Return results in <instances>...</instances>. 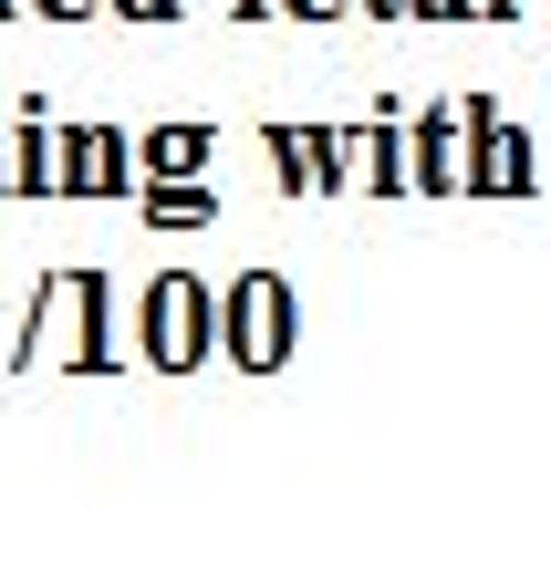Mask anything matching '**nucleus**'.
I'll list each match as a JSON object with an SVG mask.
<instances>
[{
    "label": "nucleus",
    "mask_w": 551,
    "mask_h": 561,
    "mask_svg": "<svg viewBox=\"0 0 551 561\" xmlns=\"http://www.w3.org/2000/svg\"><path fill=\"white\" fill-rule=\"evenodd\" d=\"M416 11H427V21H448V11H469V0H416Z\"/></svg>",
    "instance_id": "nucleus-5"
},
{
    "label": "nucleus",
    "mask_w": 551,
    "mask_h": 561,
    "mask_svg": "<svg viewBox=\"0 0 551 561\" xmlns=\"http://www.w3.org/2000/svg\"><path fill=\"white\" fill-rule=\"evenodd\" d=\"M125 11H136V21H167V0H125Z\"/></svg>",
    "instance_id": "nucleus-7"
},
{
    "label": "nucleus",
    "mask_w": 551,
    "mask_h": 561,
    "mask_svg": "<svg viewBox=\"0 0 551 561\" xmlns=\"http://www.w3.org/2000/svg\"><path fill=\"white\" fill-rule=\"evenodd\" d=\"M198 146H208L198 125H167V136H157V167H198Z\"/></svg>",
    "instance_id": "nucleus-3"
},
{
    "label": "nucleus",
    "mask_w": 551,
    "mask_h": 561,
    "mask_svg": "<svg viewBox=\"0 0 551 561\" xmlns=\"http://www.w3.org/2000/svg\"><path fill=\"white\" fill-rule=\"evenodd\" d=\"M271 157H282V178H291V187H302V178H312V187H333V178H344V157H333L323 136H291V125L271 136Z\"/></svg>",
    "instance_id": "nucleus-1"
},
{
    "label": "nucleus",
    "mask_w": 551,
    "mask_h": 561,
    "mask_svg": "<svg viewBox=\"0 0 551 561\" xmlns=\"http://www.w3.org/2000/svg\"><path fill=\"white\" fill-rule=\"evenodd\" d=\"M32 11H53V21H73V11H83V0H32Z\"/></svg>",
    "instance_id": "nucleus-6"
},
{
    "label": "nucleus",
    "mask_w": 551,
    "mask_h": 561,
    "mask_svg": "<svg viewBox=\"0 0 551 561\" xmlns=\"http://www.w3.org/2000/svg\"><path fill=\"white\" fill-rule=\"evenodd\" d=\"M0 11H11V0H0Z\"/></svg>",
    "instance_id": "nucleus-10"
},
{
    "label": "nucleus",
    "mask_w": 551,
    "mask_h": 561,
    "mask_svg": "<svg viewBox=\"0 0 551 561\" xmlns=\"http://www.w3.org/2000/svg\"><path fill=\"white\" fill-rule=\"evenodd\" d=\"M375 11H395V0H375Z\"/></svg>",
    "instance_id": "nucleus-9"
},
{
    "label": "nucleus",
    "mask_w": 551,
    "mask_h": 561,
    "mask_svg": "<svg viewBox=\"0 0 551 561\" xmlns=\"http://www.w3.org/2000/svg\"><path fill=\"white\" fill-rule=\"evenodd\" d=\"M416 167H427V187H448V115H427V157Z\"/></svg>",
    "instance_id": "nucleus-4"
},
{
    "label": "nucleus",
    "mask_w": 551,
    "mask_h": 561,
    "mask_svg": "<svg viewBox=\"0 0 551 561\" xmlns=\"http://www.w3.org/2000/svg\"><path fill=\"white\" fill-rule=\"evenodd\" d=\"M157 219H167V229H187V219H208V187H157Z\"/></svg>",
    "instance_id": "nucleus-2"
},
{
    "label": "nucleus",
    "mask_w": 551,
    "mask_h": 561,
    "mask_svg": "<svg viewBox=\"0 0 551 561\" xmlns=\"http://www.w3.org/2000/svg\"><path fill=\"white\" fill-rule=\"evenodd\" d=\"M282 11H333V0H282Z\"/></svg>",
    "instance_id": "nucleus-8"
}]
</instances>
